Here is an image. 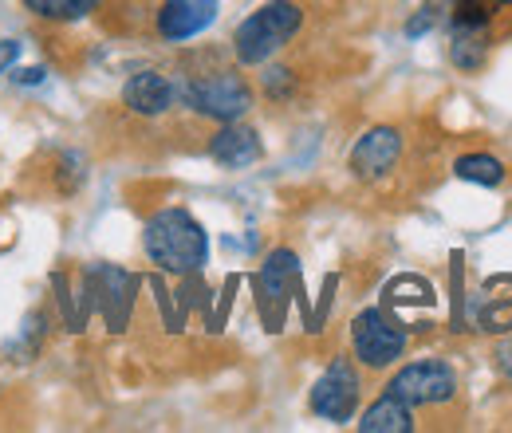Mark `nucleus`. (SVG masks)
<instances>
[{"label":"nucleus","instance_id":"f257e3e1","mask_svg":"<svg viewBox=\"0 0 512 433\" xmlns=\"http://www.w3.org/2000/svg\"><path fill=\"white\" fill-rule=\"evenodd\" d=\"M142 252L158 272L193 276L209 264V233L190 209L166 205L142 225Z\"/></svg>","mask_w":512,"mask_h":433},{"label":"nucleus","instance_id":"423d86ee","mask_svg":"<svg viewBox=\"0 0 512 433\" xmlns=\"http://www.w3.org/2000/svg\"><path fill=\"white\" fill-rule=\"evenodd\" d=\"M359 402H363V374H359L355 355H335V359L327 363V371L316 378L312 394H308L312 414L323 418V422L343 426V422L355 418Z\"/></svg>","mask_w":512,"mask_h":433},{"label":"nucleus","instance_id":"aec40b11","mask_svg":"<svg viewBox=\"0 0 512 433\" xmlns=\"http://www.w3.org/2000/svg\"><path fill=\"white\" fill-rule=\"evenodd\" d=\"M430 28H434V8H422V12L406 24V36H410V40H418V36H426Z\"/></svg>","mask_w":512,"mask_h":433},{"label":"nucleus","instance_id":"ddd939ff","mask_svg":"<svg viewBox=\"0 0 512 433\" xmlns=\"http://www.w3.org/2000/svg\"><path fill=\"white\" fill-rule=\"evenodd\" d=\"M489 24H469V20H457L453 24V36H449V63L465 75L481 71L489 60Z\"/></svg>","mask_w":512,"mask_h":433},{"label":"nucleus","instance_id":"2eb2a0df","mask_svg":"<svg viewBox=\"0 0 512 433\" xmlns=\"http://www.w3.org/2000/svg\"><path fill=\"white\" fill-rule=\"evenodd\" d=\"M20 8L44 24H75L103 8V0H20Z\"/></svg>","mask_w":512,"mask_h":433},{"label":"nucleus","instance_id":"0eeeda50","mask_svg":"<svg viewBox=\"0 0 512 433\" xmlns=\"http://www.w3.org/2000/svg\"><path fill=\"white\" fill-rule=\"evenodd\" d=\"M402 154H406V134H402V126L379 123L355 138L347 166H351V174H355L359 182L379 186V182H386V178L398 170Z\"/></svg>","mask_w":512,"mask_h":433},{"label":"nucleus","instance_id":"4468645a","mask_svg":"<svg viewBox=\"0 0 512 433\" xmlns=\"http://www.w3.org/2000/svg\"><path fill=\"white\" fill-rule=\"evenodd\" d=\"M418 426V418H414V410L402 402V398H394V394H386L379 402H371L367 410H363V418H359V430L363 433H410Z\"/></svg>","mask_w":512,"mask_h":433},{"label":"nucleus","instance_id":"39448f33","mask_svg":"<svg viewBox=\"0 0 512 433\" xmlns=\"http://www.w3.org/2000/svg\"><path fill=\"white\" fill-rule=\"evenodd\" d=\"M410 347V335L398 319H390L383 308H363L351 319V355L367 371L394 367Z\"/></svg>","mask_w":512,"mask_h":433},{"label":"nucleus","instance_id":"7ed1b4c3","mask_svg":"<svg viewBox=\"0 0 512 433\" xmlns=\"http://www.w3.org/2000/svg\"><path fill=\"white\" fill-rule=\"evenodd\" d=\"M304 28V8L296 0H264L233 32V60L241 67H264L276 60Z\"/></svg>","mask_w":512,"mask_h":433},{"label":"nucleus","instance_id":"dca6fc26","mask_svg":"<svg viewBox=\"0 0 512 433\" xmlns=\"http://www.w3.org/2000/svg\"><path fill=\"white\" fill-rule=\"evenodd\" d=\"M453 174L473 186H505L509 182V166L497 154H461L453 162Z\"/></svg>","mask_w":512,"mask_h":433},{"label":"nucleus","instance_id":"f8f14e48","mask_svg":"<svg viewBox=\"0 0 512 433\" xmlns=\"http://www.w3.org/2000/svg\"><path fill=\"white\" fill-rule=\"evenodd\" d=\"M138 288V280L123 272V268H111V264H103V268H95L91 272V292H95V304L103 311V319H107V327H123L130 315V304H134V292Z\"/></svg>","mask_w":512,"mask_h":433},{"label":"nucleus","instance_id":"1a4fd4ad","mask_svg":"<svg viewBox=\"0 0 512 433\" xmlns=\"http://www.w3.org/2000/svg\"><path fill=\"white\" fill-rule=\"evenodd\" d=\"M217 8L221 0H162L154 12V32L166 44H186L217 20Z\"/></svg>","mask_w":512,"mask_h":433},{"label":"nucleus","instance_id":"b1692460","mask_svg":"<svg viewBox=\"0 0 512 433\" xmlns=\"http://www.w3.org/2000/svg\"><path fill=\"white\" fill-rule=\"evenodd\" d=\"M509 390H512V371H509Z\"/></svg>","mask_w":512,"mask_h":433},{"label":"nucleus","instance_id":"9b49d317","mask_svg":"<svg viewBox=\"0 0 512 433\" xmlns=\"http://www.w3.org/2000/svg\"><path fill=\"white\" fill-rule=\"evenodd\" d=\"M205 154L221 166V170H245V166H256L264 158V142L249 123H221L209 142H205Z\"/></svg>","mask_w":512,"mask_h":433},{"label":"nucleus","instance_id":"5701e85b","mask_svg":"<svg viewBox=\"0 0 512 433\" xmlns=\"http://www.w3.org/2000/svg\"><path fill=\"white\" fill-rule=\"evenodd\" d=\"M485 8H505V4H512V0H481Z\"/></svg>","mask_w":512,"mask_h":433},{"label":"nucleus","instance_id":"6ab92c4d","mask_svg":"<svg viewBox=\"0 0 512 433\" xmlns=\"http://www.w3.org/2000/svg\"><path fill=\"white\" fill-rule=\"evenodd\" d=\"M83 178H87L83 158H79L75 150H64V154L56 158V170H52L56 193H60V197H75V193H79V186H83Z\"/></svg>","mask_w":512,"mask_h":433},{"label":"nucleus","instance_id":"6e6552de","mask_svg":"<svg viewBox=\"0 0 512 433\" xmlns=\"http://www.w3.org/2000/svg\"><path fill=\"white\" fill-rule=\"evenodd\" d=\"M300 288V256L292 248H276L264 256L260 276H256V292H260V311L268 315V323L276 327L288 296Z\"/></svg>","mask_w":512,"mask_h":433},{"label":"nucleus","instance_id":"4be33fe9","mask_svg":"<svg viewBox=\"0 0 512 433\" xmlns=\"http://www.w3.org/2000/svg\"><path fill=\"white\" fill-rule=\"evenodd\" d=\"M12 79H16L20 87H40V83L48 79V71H44V67H20Z\"/></svg>","mask_w":512,"mask_h":433},{"label":"nucleus","instance_id":"412c9836","mask_svg":"<svg viewBox=\"0 0 512 433\" xmlns=\"http://www.w3.org/2000/svg\"><path fill=\"white\" fill-rule=\"evenodd\" d=\"M20 60V40H0V75L12 71Z\"/></svg>","mask_w":512,"mask_h":433},{"label":"nucleus","instance_id":"f3484780","mask_svg":"<svg viewBox=\"0 0 512 433\" xmlns=\"http://www.w3.org/2000/svg\"><path fill=\"white\" fill-rule=\"evenodd\" d=\"M44 339H48V311L44 308L28 311L24 323H20L16 343H8V355H12L16 363H28V359H36V355L44 351Z\"/></svg>","mask_w":512,"mask_h":433},{"label":"nucleus","instance_id":"f03ea898","mask_svg":"<svg viewBox=\"0 0 512 433\" xmlns=\"http://www.w3.org/2000/svg\"><path fill=\"white\" fill-rule=\"evenodd\" d=\"M178 99L209 123H237L253 111L256 91L241 75V63H213L197 67L178 83Z\"/></svg>","mask_w":512,"mask_h":433},{"label":"nucleus","instance_id":"a211bd4d","mask_svg":"<svg viewBox=\"0 0 512 433\" xmlns=\"http://www.w3.org/2000/svg\"><path fill=\"white\" fill-rule=\"evenodd\" d=\"M260 91H264L268 103H292L296 91H300V75H296V67L268 60L264 63V75H260Z\"/></svg>","mask_w":512,"mask_h":433},{"label":"nucleus","instance_id":"20e7f679","mask_svg":"<svg viewBox=\"0 0 512 433\" xmlns=\"http://www.w3.org/2000/svg\"><path fill=\"white\" fill-rule=\"evenodd\" d=\"M386 394L402 398L414 414L418 410H446L461 394V378H457V371L449 367L446 359H414L402 371L390 374Z\"/></svg>","mask_w":512,"mask_h":433},{"label":"nucleus","instance_id":"9d476101","mask_svg":"<svg viewBox=\"0 0 512 433\" xmlns=\"http://www.w3.org/2000/svg\"><path fill=\"white\" fill-rule=\"evenodd\" d=\"M174 103H178V83L154 67L134 71L123 83V107L138 119H162L174 111Z\"/></svg>","mask_w":512,"mask_h":433}]
</instances>
